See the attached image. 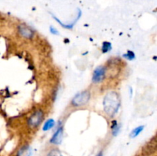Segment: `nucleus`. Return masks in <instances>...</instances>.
<instances>
[{"instance_id":"nucleus-10","label":"nucleus","mask_w":157,"mask_h":156,"mask_svg":"<svg viewBox=\"0 0 157 156\" xmlns=\"http://www.w3.org/2000/svg\"><path fill=\"white\" fill-rule=\"evenodd\" d=\"M144 125H140V126L135 128L131 132V133H130V138H135V137H136L137 136H139V135L140 134L141 132L144 130Z\"/></svg>"},{"instance_id":"nucleus-5","label":"nucleus","mask_w":157,"mask_h":156,"mask_svg":"<svg viewBox=\"0 0 157 156\" xmlns=\"http://www.w3.org/2000/svg\"><path fill=\"white\" fill-rule=\"evenodd\" d=\"M18 32L21 36L26 38H31L34 35V31L32 28L26 25H22V24L18 26Z\"/></svg>"},{"instance_id":"nucleus-7","label":"nucleus","mask_w":157,"mask_h":156,"mask_svg":"<svg viewBox=\"0 0 157 156\" xmlns=\"http://www.w3.org/2000/svg\"><path fill=\"white\" fill-rule=\"evenodd\" d=\"M32 150L29 146H24L18 151L17 156H31Z\"/></svg>"},{"instance_id":"nucleus-4","label":"nucleus","mask_w":157,"mask_h":156,"mask_svg":"<svg viewBox=\"0 0 157 156\" xmlns=\"http://www.w3.org/2000/svg\"><path fill=\"white\" fill-rule=\"evenodd\" d=\"M105 67H103V66H100V67H97V68L95 69L94 72L93 78H92L93 82L100 83L101 81H102L103 80H104V76H105Z\"/></svg>"},{"instance_id":"nucleus-13","label":"nucleus","mask_w":157,"mask_h":156,"mask_svg":"<svg viewBox=\"0 0 157 156\" xmlns=\"http://www.w3.org/2000/svg\"><path fill=\"white\" fill-rule=\"evenodd\" d=\"M48 156H63L61 151L58 149H53L48 153Z\"/></svg>"},{"instance_id":"nucleus-1","label":"nucleus","mask_w":157,"mask_h":156,"mask_svg":"<svg viewBox=\"0 0 157 156\" xmlns=\"http://www.w3.org/2000/svg\"><path fill=\"white\" fill-rule=\"evenodd\" d=\"M104 109L105 113L110 117L115 116L121 106V99L117 93L114 91L109 92L104 99Z\"/></svg>"},{"instance_id":"nucleus-12","label":"nucleus","mask_w":157,"mask_h":156,"mask_svg":"<svg viewBox=\"0 0 157 156\" xmlns=\"http://www.w3.org/2000/svg\"><path fill=\"white\" fill-rule=\"evenodd\" d=\"M124 58H126L127 60H129V61H132L135 58V54L134 52L131 51V50H128L127 52V54H124Z\"/></svg>"},{"instance_id":"nucleus-6","label":"nucleus","mask_w":157,"mask_h":156,"mask_svg":"<svg viewBox=\"0 0 157 156\" xmlns=\"http://www.w3.org/2000/svg\"><path fill=\"white\" fill-rule=\"evenodd\" d=\"M62 137H63V127L60 126L58 127L57 131L55 132V133L53 135V136H52L51 142L53 144H55V145H58V144L61 143V141H62Z\"/></svg>"},{"instance_id":"nucleus-3","label":"nucleus","mask_w":157,"mask_h":156,"mask_svg":"<svg viewBox=\"0 0 157 156\" xmlns=\"http://www.w3.org/2000/svg\"><path fill=\"white\" fill-rule=\"evenodd\" d=\"M43 118H44V115H43L42 111L41 110H37L29 118V121H28V124L32 128H35L41 123V121L43 120Z\"/></svg>"},{"instance_id":"nucleus-2","label":"nucleus","mask_w":157,"mask_h":156,"mask_svg":"<svg viewBox=\"0 0 157 156\" xmlns=\"http://www.w3.org/2000/svg\"><path fill=\"white\" fill-rule=\"evenodd\" d=\"M90 98V93L88 91H83L81 93L75 95L71 101L72 105L75 106H80L85 105L88 102L89 99Z\"/></svg>"},{"instance_id":"nucleus-15","label":"nucleus","mask_w":157,"mask_h":156,"mask_svg":"<svg viewBox=\"0 0 157 156\" xmlns=\"http://www.w3.org/2000/svg\"><path fill=\"white\" fill-rule=\"evenodd\" d=\"M97 156H103V152H102V151H101V152L98 153V154H97Z\"/></svg>"},{"instance_id":"nucleus-8","label":"nucleus","mask_w":157,"mask_h":156,"mask_svg":"<svg viewBox=\"0 0 157 156\" xmlns=\"http://www.w3.org/2000/svg\"><path fill=\"white\" fill-rule=\"evenodd\" d=\"M55 125V122L53 119H49L44 123V126H43V130L44 131H48V130H50L51 128H53Z\"/></svg>"},{"instance_id":"nucleus-9","label":"nucleus","mask_w":157,"mask_h":156,"mask_svg":"<svg viewBox=\"0 0 157 156\" xmlns=\"http://www.w3.org/2000/svg\"><path fill=\"white\" fill-rule=\"evenodd\" d=\"M111 129H112V133H113V136H117L118 133H119L120 129H121V125H118L117 122L116 120H113L112 122L111 125Z\"/></svg>"},{"instance_id":"nucleus-11","label":"nucleus","mask_w":157,"mask_h":156,"mask_svg":"<svg viewBox=\"0 0 157 156\" xmlns=\"http://www.w3.org/2000/svg\"><path fill=\"white\" fill-rule=\"evenodd\" d=\"M112 49V45L110 42L108 41H104L102 44V48H101V50L104 54L107 53V52L110 51Z\"/></svg>"},{"instance_id":"nucleus-14","label":"nucleus","mask_w":157,"mask_h":156,"mask_svg":"<svg viewBox=\"0 0 157 156\" xmlns=\"http://www.w3.org/2000/svg\"><path fill=\"white\" fill-rule=\"evenodd\" d=\"M50 32H51V33L53 34V35H58V34H59L58 31L55 28L52 27V26H51V27H50Z\"/></svg>"}]
</instances>
